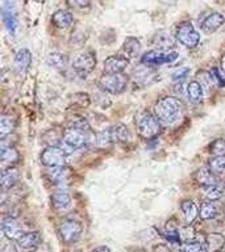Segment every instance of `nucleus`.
<instances>
[{
    "mask_svg": "<svg viewBox=\"0 0 225 252\" xmlns=\"http://www.w3.org/2000/svg\"><path fill=\"white\" fill-rule=\"evenodd\" d=\"M16 127V120L11 116H7V114H3L0 117V134L1 137H5V135H9L12 134V131L15 130Z\"/></svg>",
    "mask_w": 225,
    "mask_h": 252,
    "instance_id": "30",
    "label": "nucleus"
},
{
    "mask_svg": "<svg viewBox=\"0 0 225 252\" xmlns=\"http://www.w3.org/2000/svg\"><path fill=\"white\" fill-rule=\"evenodd\" d=\"M212 75H213V79H215V82H217L219 86L225 87V79L224 76L220 74L219 68H212Z\"/></svg>",
    "mask_w": 225,
    "mask_h": 252,
    "instance_id": "42",
    "label": "nucleus"
},
{
    "mask_svg": "<svg viewBox=\"0 0 225 252\" xmlns=\"http://www.w3.org/2000/svg\"><path fill=\"white\" fill-rule=\"evenodd\" d=\"M209 153L213 157H225V141L224 139H216L212 145L209 146Z\"/></svg>",
    "mask_w": 225,
    "mask_h": 252,
    "instance_id": "38",
    "label": "nucleus"
},
{
    "mask_svg": "<svg viewBox=\"0 0 225 252\" xmlns=\"http://www.w3.org/2000/svg\"><path fill=\"white\" fill-rule=\"evenodd\" d=\"M47 179L54 183L58 187H65L70 183L73 171L67 165H59V167H49L46 169Z\"/></svg>",
    "mask_w": 225,
    "mask_h": 252,
    "instance_id": "12",
    "label": "nucleus"
},
{
    "mask_svg": "<svg viewBox=\"0 0 225 252\" xmlns=\"http://www.w3.org/2000/svg\"><path fill=\"white\" fill-rule=\"evenodd\" d=\"M42 244V236L38 231L25 232L17 242L16 246L21 252H35Z\"/></svg>",
    "mask_w": 225,
    "mask_h": 252,
    "instance_id": "13",
    "label": "nucleus"
},
{
    "mask_svg": "<svg viewBox=\"0 0 225 252\" xmlns=\"http://www.w3.org/2000/svg\"><path fill=\"white\" fill-rule=\"evenodd\" d=\"M66 125L69 129L83 130V131H91V126L86 118L78 114H73L70 117H67Z\"/></svg>",
    "mask_w": 225,
    "mask_h": 252,
    "instance_id": "27",
    "label": "nucleus"
},
{
    "mask_svg": "<svg viewBox=\"0 0 225 252\" xmlns=\"http://www.w3.org/2000/svg\"><path fill=\"white\" fill-rule=\"evenodd\" d=\"M195 180L201 188H209V187H213V185L219 184V180H217V175L211 171L208 167H204V168L197 169L196 173H195Z\"/></svg>",
    "mask_w": 225,
    "mask_h": 252,
    "instance_id": "18",
    "label": "nucleus"
},
{
    "mask_svg": "<svg viewBox=\"0 0 225 252\" xmlns=\"http://www.w3.org/2000/svg\"><path fill=\"white\" fill-rule=\"evenodd\" d=\"M155 39H157V45L159 43V49L161 50H166L169 51V49H171L174 45V41L173 38L167 35L166 33H158L155 35Z\"/></svg>",
    "mask_w": 225,
    "mask_h": 252,
    "instance_id": "35",
    "label": "nucleus"
},
{
    "mask_svg": "<svg viewBox=\"0 0 225 252\" xmlns=\"http://www.w3.org/2000/svg\"><path fill=\"white\" fill-rule=\"evenodd\" d=\"M178 53L175 51H166L161 49L148 51L141 57V62L149 66H161L165 63H173L178 59Z\"/></svg>",
    "mask_w": 225,
    "mask_h": 252,
    "instance_id": "9",
    "label": "nucleus"
},
{
    "mask_svg": "<svg viewBox=\"0 0 225 252\" xmlns=\"http://www.w3.org/2000/svg\"><path fill=\"white\" fill-rule=\"evenodd\" d=\"M204 194L207 201L219 200V198L224 194V188H223L220 184L213 185V187H209V188L204 189Z\"/></svg>",
    "mask_w": 225,
    "mask_h": 252,
    "instance_id": "34",
    "label": "nucleus"
},
{
    "mask_svg": "<svg viewBox=\"0 0 225 252\" xmlns=\"http://www.w3.org/2000/svg\"><path fill=\"white\" fill-rule=\"evenodd\" d=\"M130 131L125 125L117 124L103 130L96 135V146L99 149H106L118 143H126L130 141Z\"/></svg>",
    "mask_w": 225,
    "mask_h": 252,
    "instance_id": "2",
    "label": "nucleus"
},
{
    "mask_svg": "<svg viewBox=\"0 0 225 252\" xmlns=\"http://www.w3.org/2000/svg\"><path fill=\"white\" fill-rule=\"evenodd\" d=\"M20 179L19 169L15 167H9V168H4L1 172V188L4 190L12 189L17 184Z\"/></svg>",
    "mask_w": 225,
    "mask_h": 252,
    "instance_id": "21",
    "label": "nucleus"
},
{
    "mask_svg": "<svg viewBox=\"0 0 225 252\" xmlns=\"http://www.w3.org/2000/svg\"><path fill=\"white\" fill-rule=\"evenodd\" d=\"M1 228H3L4 235L7 236L9 240H15V242H17L25 232H28L24 230L23 223L16 217L11 216L4 218L3 222H1Z\"/></svg>",
    "mask_w": 225,
    "mask_h": 252,
    "instance_id": "11",
    "label": "nucleus"
},
{
    "mask_svg": "<svg viewBox=\"0 0 225 252\" xmlns=\"http://www.w3.org/2000/svg\"><path fill=\"white\" fill-rule=\"evenodd\" d=\"M51 206L55 210H67L71 206V197L65 192H57L51 194Z\"/></svg>",
    "mask_w": 225,
    "mask_h": 252,
    "instance_id": "25",
    "label": "nucleus"
},
{
    "mask_svg": "<svg viewBox=\"0 0 225 252\" xmlns=\"http://www.w3.org/2000/svg\"><path fill=\"white\" fill-rule=\"evenodd\" d=\"M136 124L138 135L144 139H153L162 133V124L155 117V114L150 112H142L138 116Z\"/></svg>",
    "mask_w": 225,
    "mask_h": 252,
    "instance_id": "3",
    "label": "nucleus"
},
{
    "mask_svg": "<svg viewBox=\"0 0 225 252\" xmlns=\"http://www.w3.org/2000/svg\"><path fill=\"white\" fill-rule=\"evenodd\" d=\"M165 235L166 239L171 242V243H181L182 238H181V228H178L177 226H173L171 222L166 224L165 228Z\"/></svg>",
    "mask_w": 225,
    "mask_h": 252,
    "instance_id": "33",
    "label": "nucleus"
},
{
    "mask_svg": "<svg viewBox=\"0 0 225 252\" xmlns=\"http://www.w3.org/2000/svg\"><path fill=\"white\" fill-rule=\"evenodd\" d=\"M5 1H7V3H9V1H11V0H5Z\"/></svg>",
    "mask_w": 225,
    "mask_h": 252,
    "instance_id": "48",
    "label": "nucleus"
},
{
    "mask_svg": "<svg viewBox=\"0 0 225 252\" xmlns=\"http://www.w3.org/2000/svg\"><path fill=\"white\" fill-rule=\"evenodd\" d=\"M3 252H17V248H16L15 246L11 243L3 248Z\"/></svg>",
    "mask_w": 225,
    "mask_h": 252,
    "instance_id": "45",
    "label": "nucleus"
},
{
    "mask_svg": "<svg viewBox=\"0 0 225 252\" xmlns=\"http://www.w3.org/2000/svg\"><path fill=\"white\" fill-rule=\"evenodd\" d=\"M189 68L188 67H179L177 70L173 72V80H183V79L189 74Z\"/></svg>",
    "mask_w": 225,
    "mask_h": 252,
    "instance_id": "41",
    "label": "nucleus"
},
{
    "mask_svg": "<svg viewBox=\"0 0 225 252\" xmlns=\"http://www.w3.org/2000/svg\"><path fill=\"white\" fill-rule=\"evenodd\" d=\"M182 252H207L204 248V244L197 243V242H191V243H185L181 247Z\"/></svg>",
    "mask_w": 225,
    "mask_h": 252,
    "instance_id": "39",
    "label": "nucleus"
},
{
    "mask_svg": "<svg viewBox=\"0 0 225 252\" xmlns=\"http://www.w3.org/2000/svg\"><path fill=\"white\" fill-rule=\"evenodd\" d=\"M181 238L183 243H191V242H195L196 232H195V230H193V227L191 226V224H187V226L181 228Z\"/></svg>",
    "mask_w": 225,
    "mask_h": 252,
    "instance_id": "37",
    "label": "nucleus"
},
{
    "mask_svg": "<svg viewBox=\"0 0 225 252\" xmlns=\"http://www.w3.org/2000/svg\"><path fill=\"white\" fill-rule=\"evenodd\" d=\"M199 84L201 86V88L204 91H211L213 87V83H215V79H213L212 72H208L205 70L197 71L196 79H195Z\"/></svg>",
    "mask_w": 225,
    "mask_h": 252,
    "instance_id": "29",
    "label": "nucleus"
},
{
    "mask_svg": "<svg viewBox=\"0 0 225 252\" xmlns=\"http://www.w3.org/2000/svg\"><path fill=\"white\" fill-rule=\"evenodd\" d=\"M82 232L83 226L80 223V220L70 218V217L61 220V223L58 226L59 238L62 240V243L67 244V246L76 243L79 238L82 236Z\"/></svg>",
    "mask_w": 225,
    "mask_h": 252,
    "instance_id": "5",
    "label": "nucleus"
},
{
    "mask_svg": "<svg viewBox=\"0 0 225 252\" xmlns=\"http://www.w3.org/2000/svg\"><path fill=\"white\" fill-rule=\"evenodd\" d=\"M63 142L73 147L74 150L83 149V147H90V146H96V135L91 131H83V130L75 129H65V135H63Z\"/></svg>",
    "mask_w": 225,
    "mask_h": 252,
    "instance_id": "6",
    "label": "nucleus"
},
{
    "mask_svg": "<svg viewBox=\"0 0 225 252\" xmlns=\"http://www.w3.org/2000/svg\"><path fill=\"white\" fill-rule=\"evenodd\" d=\"M69 62V58H67L66 54L63 53H51L49 57H47V64L54 68H65Z\"/></svg>",
    "mask_w": 225,
    "mask_h": 252,
    "instance_id": "32",
    "label": "nucleus"
},
{
    "mask_svg": "<svg viewBox=\"0 0 225 252\" xmlns=\"http://www.w3.org/2000/svg\"><path fill=\"white\" fill-rule=\"evenodd\" d=\"M67 155L63 153L61 147H46L41 153V163L45 167H59V165H66Z\"/></svg>",
    "mask_w": 225,
    "mask_h": 252,
    "instance_id": "10",
    "label": "nucleus"
},
{
    "mask_svg": "<svg viewBox=\"0 0 225 252\" xmlns=\"http://www.w3.org/2000/svg\"><path fill=\"white\" fill-rule=\"evenodd\" d=\"M185 113V104L178 97L165 96L159 98L154 105V114L162 125L177 124Z\"/></svg>",
    "mask_w": 225,
    "mask_h": 252,
    "instance_id": "1",
    "label": "nucleus"
},
{
    "mask_svg": "<svg viewBox=\"0 0 225 252\" xmlns=\"http://www.w3.org/2000/svg\"><path fill=\"white\" fill-rule=\"evenodd\" d=\"M186 92H187V97H188L189 102H192V104H201L203 102L204 90L201 88V86L196 80H192L187 84Z\"/></svg>",
    "mask_w": 225,
    "mask_h": 252,
    "instance_id": "24",
    "label": "nucleus"
},
{
    "mask_svg": "<svg viewBox=\"0 0 225 252\" xmlns=\"http://www.w3.org/2000/svg\"><path fill=\"white\" fill-rule=\"evenodd\" d=\"M181 210L186 223L192 224L193 220L199 217V208L192 200H183L181 202Z\"/></svg>",
    "mask_w": 225,
    "mask_h": 252,
    "instance_id": "20",
    "label": "nucleus"
},
{
    "mask_svg": "<svg viewBox=\"0 0 225 252\" xmlns=\"http://www.w3.org/2000/svg\"><path fill=\"white\" fill-rule=\"evenodd\" d=\"M96 62H98L96 53L91 49H86L75 55L71 62V67L75 71V74L79 75L80 78H87L95 70Z\"/></svg>",
    "mask_w": 225,
    "mask_h": 252,
    "instance_id": "4",
    "label": "nucleus"
},
{
    "mask_svg": "<svg viewBox=\"0 0 225 252\" xmlns=\"http://www.w3.org/2000/svg\"><path fill=\"white\" fill-rule=\"evenodd\" d=\"M220 70L223 71V74L225 75V53L221 55V58H220Z\"/></svg>",
    "mask_w": 225,
    "mask_h": 252,
    "instance_id": "46",
    "label": "nucleus"
},
{
    "mask_svg": "<svg viewBox=\"0 0 225 252\" xmlns=\"http://www.w3.org/2000/svg\"><path fill=\"white\" fill-rule=\"evenodd\" d=\"M217 216V206L213 201H203L199 209V217L203 220H213Z\"/></svg>",
    "mask_w": 225,
    "mask_h": 252,
    "instance_id": "28",
    "label": "nucleus"
},
{
    "mask_svg": "<svg viewBox=\"0 0 225 252\" xmlns=\"http://www.w3.org/2000/svg\"><path fill=\"white\" fill-rule=\"evenodd\" d=\"M128 64H129V59L124 55H111L104 61L103 71H104V74L110 75L124 74Z\"/></svg>",
    "mask_w": 225,
    "mask_h": 252,
    "instance_id": "14",
    "label": "nucleus"
},
{
    "mask_svg": "<svg viewBox=\"0 0 225 252\" xmlns=\"http://www.w3.org/2000/svg\"><path fill=\"white\" fill-rule=\"evenodd\" d=\"M225 17L219 12H213L211 15H208L203 21H201V31L207 33V34H211L213 32H216L221 25H224Z\"/></svg>",
    "mask_w": 225,
    "mask_h": 252,
    "instance_id": "17",
    "label": "nucleus"
},
{
    "mask_svg": "<svg viewBox=\"0 0 225 252\" xmlns=\"http://www.w3.org/2000/svg\"><path fill=\"white\" fill-rule=\"evenodd\" d=\"M0 159L4 165H8V168H9V167H13L20 163L21 155H20L19 150H16L15 147H1Z\"/></svg>",
    "mask_w": 225,
    "mask_h": 252,
    "instance_id": "22",
    "label": "nucleus"
},
{
    "mask_svg": "<svg viewBox=\"0 0 225 252\" xmlns=\"http://www.w3.org/2000/svg\"><path fill=\"white\" fill-rule=\"evenodd\" d=\"M51 23L59 29H66L74 23V16H73L71 12L66 11V9H58L51 16Z\"/></svg>",
    "mask_w": 225,
    "mask_h": 252,
    "instance_id": "19",
    "label": "nucleus"
},
{
    "mask_svg": "<svg viewBox=\"0 0 225 252\" xmlns=\"http://www.w3.org/2000/svg\"><path fill=\"white\" fill-rule=\"evenodd\" d=\"M203 244L207 252H220L225 247V236L220 232H208L204 235Z\"/></svg>",
    "mask_w": 225,
    "mask_h": 252,
    "instance_id": "16",
    "label": "nucleus"
},
{
    "mask_svg": "<svg viewBox=\"0 0 225 252\" xmlns=\"http://www.w3.org/2000/svg\"><path fill=\"white\" fill-rule=\"evenodd\" d=\"M32 53L28 49H20L15 55V67L20 72H25L32 64Z\"/></svg>",
    "mask_w": 225,
    "mask_h": 252,
    "instance_id": "23",
    "label": "nucleus"
},
{
    "mask_svg": "<svg viewBox=\"0 0 225 252\" xmlns=\"http://www.w3.org/2000/svg\"><path fill=\"white\" fill-rule=\"evenodd\" d=\"M73 252H82V251H80V250H75V251H73Z\"/></svg>",
    "mask_w": 225,
    "mask_h": 252,
    "instance_id": "47",
    "label": "nucleus"
},
{
    "mask_svg": "<svg viewBox=\"0 0 225 252\" xmlns=\"http://www.w3.org/2000/svg\"><path fill=\"white\" fill-rule=\"evenodd\" d=\"M91 252H111V250L107 246H99V247L94 248Z\"/></svg>",
    "mask_w": 225,
    "mask_h": 252,
    "instance_id": "44",
    "label": "nucleus"
},
{
    "mask_svg": "<svg viewBox=\"0 0 225 252\" xmlns=\"http://www.w3.org/2000/svg\"><path fill=\"white\" fill-rule=\"evenodd\" d=\"M122 51L125 53V57L128 59L134 58V57H137L141 53V42L137 38H134V37H128L124 41Z\"/></svg>",
    "mask_w": 225,
    "mask_h": 252,
    "instance_id": "26",
    "label": "nucleus"
},
{
    "mask_svg": "<svg viewBox=\"0 0 225 252\" xmlns=\"http://www.w3.org/2000/svg\"><path fill=\"white\" fill-rule=\"evenodd\" d=\"M3 20L7 29L11 32V34H15L16 28H17V20H16V17L13 16V13H12L11 11H4Z\"/></svg>",
    "mask_w": 225,
    "mask_h": 252,
    "instance_id": "36",
    "label": "nucleus"
},
{
    "mask_svg": "<svg viewBox=\"0 0 225 252\" xmlns=\"http://www.w3.org/2000/svg\"><path fill=\"white\" fill-rule=\"evenodd\" d=\"M224 216H225V206H224Z\"/></svg>",
    "mask_w": 225,
    "mask_h": 252,
    "instance_id": "49",
    "label": "nucleus"
},
{
    "mask_svg": "<svg viewBox=\"0 0 225 252\" xmlns=\"http://www.w3.org/2000/svg\"><path fill=\"white\" fill-rule=\"evenodd\" d=\"M175 38L187 49H193L200 42V33H197V31L189 21H185L181 25H178L175 29Z\"/></svg>",
    "mask_w": 225,
    "mask_h": 252,
    "instance_id": "8",
    "label": "nucleus"
},
{
    "mask_svg": "<svg viewBox=\"0 0 225 252\" xmlns=\"http://www.w3.org/2000/svg\"><path fill=\"white\" fill-rule=\"evenodd\" d=\"M67 5L73 9H86L91 5V0H66Z\"/></svg>",
    "mask_w": 225,
    "mask_h": 252,
    "instance_id": "40",
    "label": "nucleus"
},
{
    "mask_svg": "<svg viewBox=\"0 0 225 252\" xmlns=\"http://www.w3.org/2000/svg\"><path fill=\"white\" fill-rule=\"evenodd\" d=\"M208 168L215 175L220 176L225 173V157H212L208 160Z\"/></svg>",
    "mask_w": 225,
    "mask_h": 252,
    "instance_id": "31",
    "label": "nucleus"
},
{
    "mask_svg": "<svg viewBox=\"0 0 225 252\" xmlns=\"http://www.w3.org/2000/svg\"><path fill=\"white\" fill-rule=\"evenodd\" d=\"M129 83V78L125 74L110 75L104 74L99 79V87L104 92L111 94H120L126 90Z\"/></svg>",
    "mask_w": 225,
    "mask_h": 252,
    "instance_id": "7",
    "label": "nucleus"
},
{
    "mask_svg": "<svg viewBox=\"0 0 225 252\" xmlns=\"http://www.w3.org/2000/svg\"><path fill=\"white\" fill-rule=\"evenodd\" d=\"M63 135H65V129L59 127V126H54V127L47 129L42 134L41 139L47 147H59L63 142Z\"/></svg>",
    "mask_w": 225,
    "mask_h": 252,
    "instance_id": "15",
    "label": "nucleus"
},
{
    "mask_svg": "<svg viewBox=\"0 0 225 252\" xmlns=\"http://www.w3.org/2000/svg\"><path fill=\"white\" fill-rule=\"evenodd\" d=\"M153 252H171V251H170L169 246H166V244H157V246H154Z\"/></svg>",
    "mask_w": 225,
    "mask_h": 252,
    "instance_id": "43",
    "label": "nucleus"
}]
</instances>
